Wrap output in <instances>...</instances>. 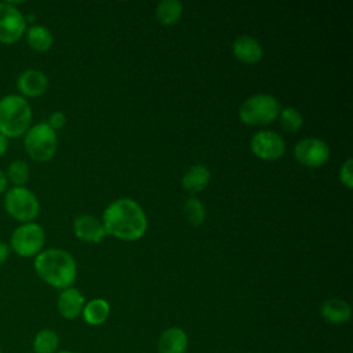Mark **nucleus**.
Masks as SVG:
<instances>
[{
  "label": "nucleus",
  "instance_id": "14",
  "mask_svg": "<svg viewBox=\"0 0 353 353\" xmlns=\"http://www.w3.org/2000/svg\"><path fill=\"white\" fill-rule=\"evenodd\" d=\"M189 346V338L183 328L168 327L165 328L157 341L159 353H186Z\"/></svg>",
  "mask_w": 353,
  "mask_h": 353
},
{
  "label": "nucleus",
  "instance_id": "18",
  "mask_svg": "<svg viewBox=\"0 0 353 353\" xmlns=\"http://www.w3.org/2000/svg\"><path fill=\"white\" fill-rule=\"evenodd\" d=\"M81 314L88 325H101L110 314V305L103 298H95L84 305Z\"/></svg>",
  "mask_w": 353,
  "mask_h": 353
},
{
  "label": "nucleus",
  "instance_id": "16",
  "mask_svg": "<svg viewBox=\"0 0 353 353\" xmlns=\"http://www.w3.org/2000/svg\"><path fill=\"white\" fill-rule=\"evenodd\" d=\"M320 314L330 324H345L352 317V306L343 299L331 298L323 302L320 307Z\"/></svg>",
  "mask_w": 353,
  "mask_h": 353
},
{
  "label": "nucleus",
  "instance_id": "1",
  "mask_svg": "<svg viewBox=\"0 0 353 353\" xmlns=\"http://www.w3.org/2000/svg\"><path fill=\"white\" fill-rule=\"evenodd\" d=\"M106 234H112L117 239L132 241L143 236L148 228V219L142 207L128 199H117L110 203L103 211L102 222Z\"/></svg>",
  "mask_w": 353,
  "mask_h": 353
},
{
  "label": "nucleus",
  "instance_id": "4",
  "mask_svg": "<svg viewBox=\"0 0 353 353\" xmlns=\"http://www.w3.org/2000/svg\"><path fill=\"white\" fill-rule=\"evenodd\" d=\"M280 110L281 106L273 95L255 94L241 103L239 117L248 125H265L276 120Z\"/></svg>",
  "mask_w": 353,
  "mask_h": 353
},
{
  "label": "nucleus",
  "instance_id": "27",
  "mask_svg": "<svg viewBox=\"0 0 353 353\" xmlns=\"http://www.w3.org/2000/svg\"><path fill=\"white\" fill-rule=\"evenodd\" d=\"M8 256H10V247L6 243L0 241V265H3L8 259Z\"/></svg>",
  "mask_w": 353,
  "mask_h": 353
},
{
  "label": "nucleus",
  "instance_id": "23",
  "mask_svg": "<svg viewBox=\"0 0 353 353\" xmlns=\"http://www.w3.org/2000/svg\"><path fill=\"white\" fill-rule=\"evenodd\" d=\"M183 212H185L188 222L193 226L201 225L205 219V208H204L203 203L196 197H190L185 201Z\"/></svg>",
  "mask_w": 353,
  "mask_h": 353
},
{
  "label": "nucleus",
  "instance_id": "31",
  "mask_svg": "<svg viewBox=\"0 0 353 353\" xmlns=\"http://www.w3.org/2000/svg\"><path fill=\"white\" fill-rule=\"evenodd\" d=\"M0 353H3V352H1V349H0Z\"/></svg>",
  "mask_w": 353,
  "mask_h": 353
},
{
  "label": "nucleus",
  "instance_id": "30",
  "mask_svg": "<svg viewBox=\"0 0 353 353\" xmlns=\"http://www.w3.org/2000/svg\"><path fill=\"white\" fill-rule=\"evenodd\" d=\"M55 353H76V352H73V350H68V349H59L58 352H55Z\"/></svg>",
  "mask_w": 353,
  "mask_h": 353
},
{
  "label": "nucleus",
  "instance_id": "22",
  "mask_svg": "<svg viewBox=\"0 0 353 353\" xmlns=\"http://www.w3.org/2000/svg\"><path fill=\"white\" fill-rule=\"evenodd\" d=\"M280 116V123L284 131L287 132H296L303 123V117L301 114V112L292 106H287L284 109L280 110L279 113Z\"/></svg>",
  "mask_w": 353,
  "mask_h": 353
},
{
  "label": "nucleus",
  "instance_id": "20",
  "mask_svg": "<svg viewBox=\"0 0 353 353\" xmlns=\"http://www.w3.org/2000/svg\"><path fill=\"white\" fill-rule=\"evenodd\" d=\"M26 41L30 48L39 52L48 51L52 46V34L43 25H32L26 32Z\"/></svg>",
  "mask_w": 353,
  "mask_h": 353
},
{
  "label": "nucleus",
  "instance_id": "15",
  "mask_svg": "<svg viewBox=\"0 0 353 353\" xmlns=\"http://www.w3.org/2000/svg\"><path fill=\"white\" fill-rule=\"evenodd\" d=\"M233 55L244 62V63H256L263 54V48L261 43L248 34H243L236 37V40L232 44Z\"/></svg>",
  "mask_w": 353,
  "mask_h": 353
},
{
  "label": "nucleus",
  "instance_id": "25",
  "mask_svg": "<svg viewBox=\"0 0 353 353\" xmlns=\"http://www.w3.org/2000/svg\"><path fill=\"white\" fill-rule=\"evenodd\" d=\"M352 167H353V160L347 159L341 165V168H339V179H341V182L347 189H352V186H353V171H352Z\"/></svg>",
  "mask_w": 353,
  "mask_h": 353
},
{
  "label": "nucleus",
  "instance_id": "10",
  "mask_svg": "<svg viewBox=\"0 0 353 353\" xmlns=\"http://www.w3.org/2000/svg\"><path fill=\"white\" fill-rule=\"evenodd\" d=\"M251 152L262 160H277L284 154L285 143L283 138L273 131H258L250 142Z\"/></svg>",
  "mask_w": 353,
  "mask_h": 353
},
{
  "label": "nucleus",
  "instance_id": "26",
  "mask_svg": "<svg viewBox=\"0 0 353 353\" xmlns=\"http://www.w3.org/2000/svg\"><path fill=\"white\" fill-rule=\"evenodd\" d=\"M65 123H66V116H65V113H62V112H54V113H51L50 117H48V121H47V124H48L54 131L62 128V127L65 125Z\"/></svg>",
  "mask_w": 353,
  "mask_h": 353
},
{
  "label": "nucleus",
  "instance_id": "19",
  "mask_svg": "<svg viewBox=\"0 0 353 353\" xmlns=\"http://www.w3.org/2000/svg\"><path fill=\"white\" fill-rule=\"evenodd\" d=\"M59 335L54 330L41 328L33 336V353H55L59 350Z\"/></svg>",
  "mask_w": 353,
  "mask_h": 353
},
{
  "label": "nucleus",
  "instance_id": "3",
  "mask_svg": "<svg viewBox=\"0 0 353 353\" xmlns=\"http://www.w3.org/2000/svg\"><path fill=\"white\" fill-rule=\"evenodd\" d=\"M30 123L32 109L22 95L8 94L0 99V132L6 138L25 135Z\"/></svg>",
  "mask_w": 353,
  "mask_h": 353
},
{
  "label": "nucleus",
  "instance_id": "32",
  "mask_svg": "<svg viewBox=\"0 0 353 353\" xmlns=\"http://www.w3.org/2000/svg\"><path fill=\"white\" fill-rule=\"evenodd\" d=\"M32 353H33V352H32Z\"/></svg>",
  "mask_w": 353,
  "mask_h": 353
},
{
  "label": "nucleus",
  "instance_id": "24",
  "mask_svg": "<svg viewBox=\"0 0 353 353\" xmlns=\"http://www.w3.org/2000/svg\"><path fill=\"white\" fill-rule=\"evenodd\" d=\"M7 181H10L14 186H23V183L29 178V167L23 160H14L10 163L7 168Z\"/></svg>",
  "mask_w": 353,
  "mask_h": 353
},
{
  "label": "nucleus",
  "instance_id": "5",
  "mask_svg": "<svg viewBox=\"0 0 353 353\" xmlns=\"http://www.w3.org/2000/svg\"><path fill=\"white\" fill-rule=\"evenodd\" d=\"M23 146L33 160L47 161L57 152V134L47 121L37 123L25 132Z\"/></svg>",
  "mask_w": 353,
  "mask_h": 353
},
{
  "label": "nucleus",
  "instance_id": "28",
  "mask_svg": "<svg viewBox=\"0 0 353 353\" xmlns=\"http://www.w3.org/2000/svg\"><path fill=\"white\" fill-rule=\"evenodd\" d=\"M8 148V138H6L1 132H0V157L7 152Z\"/></svg>",
  "mask_w": 353,
  "mask_h": 353
},
{
  "label": "nucleus",
  "instance_id": "9",
  "mask_svg": "<svg viewBox=\"0 0 353 353\" xmlns=\"http://www.w3.org/2000/svg\"><path fill=\"white\" fill-rule=\"evenodd\" d=\"M294 157L306 167H320L330 159V148L320 138H305L294 148Z\"/></svg>",
  "mask_w": 353,
  "mask_h": 353
},
{
  "label": "nucleus",
  "instance_id": "29",
  "mask_svg": "<svg viewBox=\"0 0 353 353\" xmlns=\"http://www.w3.org/2000/svg\"><path fill=\"white\" fill-rule=\"evenodd\" d=\"M7 183H8L7 176H6V174L0 170V194L6 192V189H7Z\"/></svg>",
  "mask_w": 353,
  "mask_h": 353
},
{
  "label": "nucleus",
  "instance_id": "6",
  "mask_svg": "<svg viewBox=\"0 0 353 353\" xmlns=\"http://www.w3.org/2000/svg\"><path fill=\"white\" fill-rule=\"evenodd\" d=\"M4 208L14 219L28 223L37 218L40 203L33 192L25 186H12L6 192Z\"/></svg>",
  "mask_w": 353,
  "mask_h": 353
},
{
  "label": "nucleus",
  "instance_id": "12",
  "mask_svg": "<svg viewBox=\"0 0 353 353\" xmlns=\"http://www.w3.org/2000/svg\"><path fill=\"white\" fill-rule=\"evenodd\" d=\"M84 305H85L84 296L77 288L68 287L62 290L61 294L58 295L57 309H58V313L66 320L77 319L81 314Z\"/></svg>",
  "mask_w": 353,
  "mask_h": 353
},
{
  "label": "nucleus",
  "instance_id": "11",
  "mask_svg": "<svg viewBox=\"0 0 353 353\" xmlns=\"http://www.w3.org/2000/svg\"><path fill=\"white\" fill-rule=\"evenodd\" d=\"M17 88L23 97H40L48 88V79L41 70L28 69L18 76Z\"/></svg>",
  "mask_w": 353,
  "mask_h": 353
},
{
  "label": "nucleus",
  "instance_id": "21",
  "mask_svg": "<svg viewBox=\"0 0 353 353\" xmlns=\"http://www.w3.org/2000/svg\"><path fill=\"white\" fill-rule=\"evenodd\" d=\"M154 14L161 25H172L182 15V3L179 0H161L156 6Z\"/></svg>",
  "mask_w": 353,
  "mask_h": 353
},
{
  "label": "nucleus",
  "instance_id": "13",
  "mask_svg": "<svg viewBox=\"0 0 353 353\" xmlns=\"http://www.w3.org/2000/svg\"><path fill=\"white\" fill-rule=\"evenodd\" d=\"M73 232L77 239L85 243H99L106 236L102 222L88 214L80 215L74 219Z\"/></svg>",
  "mask_w": 353,
  "mask_h": 353
},
{
  "label": "nucleus",
  "instance_id": "2",
  "mask_svg": "<svg viewBox=\"0 0 353 353\" xmlns=\"http://www.w3.org/2000/svg\"><path fill=\"white\" fill-rule=\"evenodd\" d=\"M34 270L44 283L59 290L72 287L77 274L73 256L59 248H48L39 252L34 258Z\"/></svg>",
  "mask_w": 353,
  "mask_h": 353
},
{
  "label": "nucleus",
  "instance_id": "8",
  "mask_svg": "<svg viewBox=\"0 0 353 353\" xmlns=\"http://www.w3.org/2000/svg\"><path fill=\"white\" fill-rule=\"evenodd\" d=\"M26 32L23 14L11 1L0 3V43L14 44Z\"/></svg>",
  "mask_w": 353,
  "mask_h": 353
},
{
  "label": "nucleus",
  "instance_id": "7",
  "mask_svg": "<svg viewBox=\"0 0 353 353\" xmlns=\"http://www.w3.org/2000/svg\"><path fill=\"white\" fill-rule=\"evenodd\" d=\"M46 241V232L44 229L34 222L22 223L18 226L10 239V245L14 252L19 256L29 258L36 256L41 252V248Z\"/></svg>",
  "mask_w": 353,
  "mask_h": 353
},
{
  "label": "nucleus",
  "instance_id": "17",
  "mask_svg": "<svg viewBox=\"0 0 353 353\" xmlns=\"http://www.w3.org/2000/svg\"><path fill=\"white\" fill-rule=\"evenodd\" d=\"M211 172L204 164H193L182 176V188L190 194L201 192L210 182Z\"/></svg>",
  "mask_w": 353,
  "mask_h": 353
}]
</instances>
